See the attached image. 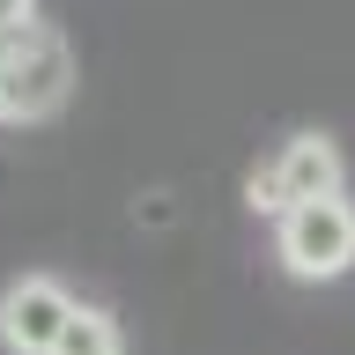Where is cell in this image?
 Returning a JSON list of instances; mask_svg holds the SVG:
<instances>
[{"instance_id": "1", "label": "cell", "mask_w": 355, "mask_h": 355, "mask_svg": "<svg viewBox=\"0 0 355 355\" xmlns=\"http://www.w3.org/2000/svg\"><path fill=\"white\" fill-rule=\"evenodd\" d=\"M74 44L52 22H30V30H8L0 37V126H44L74 104Z\"/></svg>"}, {"instance_id": "2", "label": "cell", "mask_w": 355, "mask_h": 355, "mask_svg": "<svg viewBox=\"0 0 355 355\" xmlns=\"http://www.w3.org/2000/svg\"><path fill=\"white\" fill-rule=\"evenodd\" d=\"M326 193H340V141L318 133V126L288 133L282 148L244 178V207H252V215H274V222H282L288 207H304V200H326Z\"/></svg>"}, {"instance_id": "3", "label": "cell", "mask_w": 355, "mask_h": 355, "mask_svg": "<svg viewBox=\"0 0 355 355\" xmlns=\"http://www.w3.org/2000/svg\"><path fill=\"white\" fill-rule=\"evenodd\" d=\"M274 252L296 282H340L355 266V200L348 193H326V200H304L274 222Z\"/></svg>"}, {"instance_id": "4", "label": "cell", "mask_w": 355, "mask_h": 355, "mask_svg": "<svg viewBox=\"0 0 355 355\" xmlns=\"http://www.w3.org/2000/svg\"><path fill=\"white\" fill-rule=\"evenodd\" d=\"M74 311H82V304L67 296V282L22 274V282L0 288V348H8V355H52Z\"/></svg>"}, {"instance_id": "5", "label": "cell", "mask_w": 355, "mask_h": 355, "mask_svg": "<svg viewBox=\"0 0 355 355\" xmlns=\"http://www.w3.org/2000/svg\"><path fill=\"white\" fill-rule=\"evenodd\" d=\"M52 355H126V333H119L111 311L82 304L74 318H67V333H60V348H52Z\"/></svg>"}, {"instance_id": "6", "label": "cell", "mask_w": 355, "mask_h": 355, "mask_svg": "<svg viewBox=\"0 0 355 355\" xmlns=\"http://www.w3.org/2000/svg\"><path fill=\"white\" fill-rule=\"evenodd\" d=\"M30 22H37V0H0V37L8 30H30Z\"/></svg>"}]
</instances>
